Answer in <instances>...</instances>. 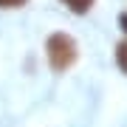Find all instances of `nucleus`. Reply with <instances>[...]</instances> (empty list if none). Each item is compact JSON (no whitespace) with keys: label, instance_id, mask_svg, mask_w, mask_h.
<instances>
[{"label":"nucleus","instance_id":"nucleus-1","mask_svg":"<svg viewBox=\"0 0 127 127\" xmlns=\"http://www.w3.org/2000/svg\"><path fill=\"white\" fill-rule=\"evenodd\" d=\"M45 54H48V62H51L54 71H65V68H71V65L76 62V42H73L68 34L57 31V34L48 37Z\"/></svg>","mask_w":127,"mask_h":127},{"label":"nucleus","instance_id":"nucleus-2","mask_svg":"<svg viewBox=\"0 0 127 127\" xmlns=\"http://www.w3.org/2000/svg\"><path fill=\"white\" fill-rule=\"evenodd\" d=\"M65 6L73 11V14H85V11H91V6H93V0H62Z\"/></svg>","mask_w":127,"mask_h":127},{"label":"nucleus","instance_id":"nucleus-3","mask_svg":"<svg viewBox=\"0 0 127 127\" xmlns=\"http://www.w3.org/2000/svg\"><path fill=\"white\" fill-rule=\"evenodd\" d=\"M116 65H119L122 73H127V40H122L116 45Z\"/></svg>","mask_w":127,"mask_h":127},{"label":"nucleus","instance_id":"nucleus-4","mask_svg":"<svg viewBox=\"0 0 127 127\" xmlns=\"http://www.w3.org/2000/svg\"><path fill=\"white\" fill-rule=\"evenodd\" d=\"M26 0H0V6L3 9H14V6H23Z\"/></svg>","mask_w":127,"mask_h":127},{"label":"nucleus","instance_id":"nucleus-5","mask_svg":"<svg viewBox=\"0 0 127 127\" xmlns=\"http://www.w3.org/2000/svg\"><path fill=\"white\" fill-rule=\"evenodd\" d=\"M119 26H122V31H124V34H127V11H124V14H122V17H119Z\"/></svg>","mask_w":127,"mask_h":127}]
</instances>
